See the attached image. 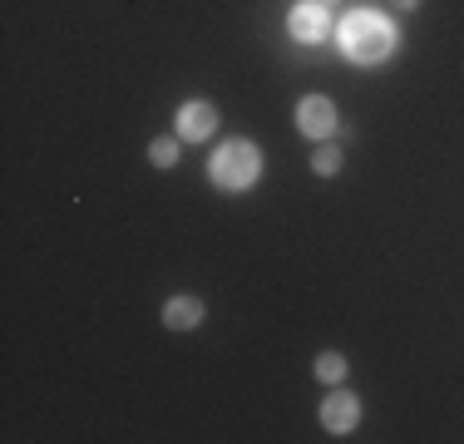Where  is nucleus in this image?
Instances as JSON below:
<instances>
[{"mask_svg": "<svg viewBox=\"0 0 464 444\" xmlns=\"http://www.w3.org/2000/svg\"><path fill=\"white\" fill-rule=\"evenodd\" d=\"M341 50L356 64H381L385 54L395 50V25L381 15H371V10H361V15H351L346 25H341Z\"/></svg>", "mask_w": 464, "mask_h": 444, "instance_id": "f257e3e1", "label": "nucleus"}, {"mask_svg": "<svg viewBox=\"0 0 464 444\" xmlns=\"http://www.w3.org/2000/svg\"><path fill=\"white\" fill-rule=\"evenodd\" d=\"M208 173H213L218 188H227V193H242V188L257 183L262 173V153L252 149V143H223V149L213 153V163H208Z\"/></svg>", "mask_w": 464, "mask_h": 444, "instance_id": "f03ea898", "label": "nucleus"}, {"mask_svg": "<svg viewBox=\"0 0 464 444\" xmlns=\"http://www.w3.org/2000/svg\"><path fill=\"white\" fill-rule=\"evenodd\" d=\"M296 129H302L306 139H326V133L336 129V104L322 94L302 99V104H296Z\"/></svg>", "mask_w": 464, "mask_h": 444, "instance_id": "7ed1b4c3", "label": "nucleus"}, {"mask_svg": "<svg viewBox=\"0 0 464 444\" xmlns=\"http://www.w3.org/2000/svg\"><path fill=\"white\" fill-rule=\"evenodd\" d=\"M356 420H361L356 395H346V391L326 395V405H322V425L331 430V435H351V430H356Z\"/></svg>", "mask_w": 464, "mask_h": 444, "instance_id": "20e7f679", "label": "nucleus"}, {"mask_svg": "<svg viewBox=\"0 0 464 444\" xmlns=\"http://www.w3.org/2000/svg\"><path fill=\"white\" fill-rule=\"evenodd\" d=\"M218 129V109L213 104H203V99H193V104H183L179 109V139H208V133Z\"/></svg>", "mask_w": 464, "mask_h": 444, "instance_id": "39448f33", "label": "nucleus"}, {"mask_svg": "<svg viewBox=\"0 0 464 444\" xmlns=\"http://www.w3.org/2000/svg\"><path fill=\"white\" fill-rule=\"evenodd\" d=\"M286 25H292V40L316 44V40L326 35V10H322V0H312V5H296Z\"/></svg>", "mask_w": 464, "mask_h": 444, "instance_id": "423d86ee", "label": "nucleus"}, {"mask_svg": "<svg viewBox=\"0 0 464 444\" xmlns=\"http://www.w3.org/2000/svg\"><path fill=\"white\" fill-rule=\"evenodd\" d=\"M163 321H169L173 331H193L198 321H203V302H193V296H173V302L163 306Z\"/></svg>", "mask_w": 464, "mask_h": 444, "instance_id": "0eeeda50", "label": "nucleus"}, {"mask_svg": "<svg viewBox=\"0 0 464 444\" xmlns=\"http://www.w3.org/2000/svg\"><path fill=\"white\" fill-rule=\"evenodd\" d=\"M316 375H322L326 385H336L341 375H346V355H336V351H326L322 361H316Z\"/></svg>", "mask_w": 464, "mask_h": 444, "instance_id": "6e6552de", "label": "nucleus"}, {"mask_svg": "<svg viewBox=\"0 0 464 444\" xmlns=\"http://www.w3.org/2000/svg\"><path fill=\"white\" fill-rule=\"evenodd\" d=\"M149 159H153V169H173V163H179V143L173 139H159L149 149Z\"/></svg>", "mask_w": 464, "mask_h": 444, "instance_id": "1a4fd4ad", "label": "nucleus"}, {"mask_svg": "<svg viewBox=\"0 0 464 444\" xmlns=\"http://www.w3.org/2000/svg\"><path fill=\"white\" fill-rule=\"evenodd\" d=\"M312 163H316V173H336V169H341V153H336V149H322Z\"/></svg>", "mask_w": 464, "mask_h": 444, "instance_id": "9d476101", "label": "nucleus"}, {"mask_svg": "<svg viewBox=\"0 0 464 444\" xmlns=\"http://www.w3.org/2000/svg\"><path fill=\"white\" fill-rule=\"evenodd\" d=\"M395 5H405V10H415V5H420V0H395Z\"/></svg>", "mask_w": 464, "mask_h": 444, "instance_id": "9b49d317", "label": "nucleus"}]
</instances>
